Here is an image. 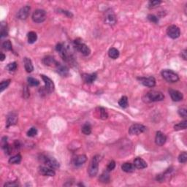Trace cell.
Here are the masks:
<instances>
[{
  "mask_svg": "<svg viewBox=\"0 0 187 187\" xmlns=\"http://www.w3.org/2000/svg\"><path fill=\"white\" fill-rule=\"evenodd\" d=\"M164 99H165V95L162 92L155 90L147 92L143 97V100L145 102H160V101H162Z\"/></svg>",
  "mask_w": 187,
  "mask_h": 187,
  "instance_id": "cell-1",
  "label": "cell"
},
{
  "mask_svg": "<svg viewBox=\"0 0 187 187\" xmlns=\"http://www.w3.org/2000/svg\"><path fill=\"white\" fill-rule=\"evenodd\" d=\"M101 158L100 155H95L92 159L91 160L89 166L88 168V173L90 177H95L97 175L98 170H99V163L100 162Z\"/></svg>",
  "mask_w": 187,
  "mask_h": 187,
  "instance_id": "cell-2",
  "label": "cell"
},
{
  "mask_svg": "<svg viewBox=\"0 0 187 187\" xmlns=\"http://www.w3.org/2000/svg\"><path fill=\"white\" fill-rule=\"evenodd\" d=\"M73 46L74 48L82 53L84 56H89L91 53V50L88 45H85L84 42H83V40L81 39L78 38L73 41Z\"/></svg>",
  "mask_w": 187,
  "mask_h": 187,
  "instance_id": "cell-3",
  "label": "cell"
},
{
  "mask_svg": "<svg viewBox=\"0 0 187 187\" xmlns=\"http://www.w3.org/2000/svg\"><path fill=\"white\" fill-rule=\"evenodd\" d=\"M55 49L56 51L59 53L60 56L62 57V59L66 62H71L72 60L73 59L72 58V56L69 53V52L67 50V48L65 47V45H64L63 43H58L55 47Z\"/></svg>",
  "mask_w": 187,
  "mask_h": 187,
  "instance_id": "cell-4",
  "label": "cell"
},
{
  "mask_svg": "<svg viewBox=\"0 0 187 187\" xmlns=\"http://www.w3.org/2000/svg\"><path fill=\"white\" fill-rule=\"evenodd\" d=\"M162 76L169 83H176L179 81V76L172 69H163L161 72Z\"/></svg>",
  "mask_w": 187,
  "mask_h": 187,
  "instance_id": "cell-5",
  "label": "cell"
},
{
  "mask_svg": "<svg viewBox=\"0 0 187 187\" xmlns=\"http://www.w3.org/2000/svg\"><path fill=\"white\" fill-rule=\"evenodd\" d=\"M40 159L42 163H44V165H45L46 166L51 167V168L53 169V170L59 168L60 167L59 162H58L55 158L51 157V156H46V155H41Z\"/></svg>",
  "mask_w": 187,
  "mask_h": 187,
  "instance_id": "cell-6",
  "label": "cell"
},
{
  "mask_svg": "<svg viewBox=\"0 0 187 187\" xmlns=\"http://www.w3.org/2000/svg\"><path fill=\"white\" fill-rule=\"evenodd\" d=\"M40 77L42 78V81L45 83V87H44L42 91H44L45 93L48 94L53 93L55 90V85L53 81L48 76L45 75H40Z\"/></svg>",
  "mask_w": 187,
  "mask_h": 187,
  "instance_id": "cell-7",
  "label": "cell"
},
{
  "mask_svg": "<svg viewBox=\"0 0 187 187\" xmlns=\"http://www.w3.org/2000/svg\"><path fill=\"white\" fill-rule=\"evenodd\" d=\"M32 18L34 22L37 23V24L42 23L46 19V12L42 9H37L34 11Z\"/></svg>",
  "mask_w": 187,
  "mask_h": 187,
  "instance_id": "cell-8",
  "label": "cell"
},
{
  "mask_svg": "<svg viewBox=\"0 0 187 187\" xmlns=\"http://www.w3.org/2000/svg\"><path fill=\"white\" fill-rule=\"evenodd\" d=\"M104 20L105 23L107 24L110 25V26H114L117 22L116 16H115V13H114L113 10L112 9H108L105 12L104 15Z\"/></svg>",
  "mask_w": 187,
  "mask_h": 187,
  "instance_id": "cell-9",
  "label": "cell"
},
{
  "mask_svg": "<svg viewBox=\"0 0 187 187\" xmlns=\"http://www.w3.org/2000/svg\"><path fill=\"white\" fill-rule=\"evenodd\" d=\"M146 126L141 124H132L129 129V134L131 135H139L146 131Z\"/></svg>",
  "mask_w": 187,
  "mask_h": 187,
  "instance_id": "cell-10",
  "label": "cell"
},
{
  "mask_svg": "<svg viewBox=\"0 0 187 187\" xmlns=\"http://www.w3.org/2000/svg\"><path fill=\"white\" fill-rule=\"evenodd\" d=\"M167 35L171 39H177L181 35V30L176 25H170L167 28Z\"/></svg>",
  "mask_w": 187,
  "mask_h": 187,
  "instance_id": "cell-11",
  "label": "cell"
},
{
  "mask_svg": "<svg viewBox=\"0 0 187 187\" xmlns=\"http://www.w3.org/2000/svg\"><path fill=\"white\" fill-rule=\"evenodd\" d=\"M138 81L140 82L141 84H142L144 86L149 87V88H153L156 85V79L153 76H150V77H138Z\"/></svg>",
  "mask_w": 187,
  "mask_h": 187,
  "instance_id": "cell-12",
  "label": "cell"
},
{
  "mask_svg": "<svg viewBox=\"0 0 187 187\" xmlns=\"http://www.w3.org/2000/svg\"><path fill=\"white\" fill-rule=\"evenodd\" d=\"M18 115L16 112H10L7 115V119H6V124L7 127H10L11 126H14L18 123Z\"/></svg>",
  "mask_w": 187,
  "mask_h": 187,
  "instance_id": "cell-13",
  "label": "cell"
},
{
  "mask_svg": "<svg viewBox=\"0 0 187 187\" xmlns=\"http://www.w3.org/2000/svg\"><path fill=\"white\" fill-rule=\"evenodd\" d=\"M30 10H31V8L28 5H26V6L21 8L17 13L18 18L20 20H26L29 15Z\"/></svg>",
  "mask_w": 187,
  "mask_h": 187,
  "instance_id": "cell-14",
  "label": "cell"
},
{
  "mask_svg": "<svg viewBox=\"0 0 187 187\" xmlns=\"http://www.w3.org/2000/svg\"><path fill=\"white\" fill-rule=\"evenodd\" d=\"M39 173L43 176H49V177H53L56 175V172L54 170L49 167L45 166H40L38 167Z\"/></svg>",
  "mask_w": 187,
  "mask_h": 187,
  "instance_id": "cell-15",
  "label": "cell"
},
{
  "mask_svg": "<svg viewBox=\"0 0 187 187\" xmlns=\"http://www.w3.org/2000/svg\"><path fill=\"white\" fill-rule=\"evenodd\" d=\"M168 92L171 99H172V100L174 101V102H180V101L183 100V95L179 91L175 89H169Z\"/></svg>",
  "mask_w": 187,
  "mask_h": 187,
  "instance_id": "cell-16",
  "label": "cell"
},
{
  "mask_svg": "<svg viewBox=\"0 0 187 187\" xmlns=\"http://www.w3.org/2000/svg\"><path fill=\"white\" fill-rule=\"evenodd\" d=\"M56 72L62 77H67L69 75V68L66 65H62V64L58 63V65L56 67Z\"/></svg>",
  "mask_w": 187,
  "mask_h": 187,
  "instance_id": "cell-17",
  "label": "cell"
},
{
  "mask_svg": "<svg viewBox=\"0 0 187 187\" xmlns=\"http://www.w3.org/2000/svg\"><path fill=\"white\" fill-rule=\"evenodd\" d=\"M167 141V137L164 133L162 132L158 131L156 134V137H155V142L159 146H162L165 145V142Z\"/></svg>",
  "mask_w": 187,
  "mask_h": 187,
  "instance_id": "cell-18",
  "label": "cell"
},
{
  "mask_svg": "<svg viewBox=\"0 0 187 187\" xmlns=\"http://www.w3.org/2000/svg\"><path fill=\"white\" fill-rule=\"evenodd\" d=\"M81 78L85 83H88V84H92V83H93L95 81V80L97 79V74L96 73V72L92 74L84 73L81 75Z\"/></svg>",
  "mask_w": 187,
  "mask_h": 187,
  "instance_id": "cell-19",
  "label": "cell"
},
{
  "mask_svg": "<svg viewBox=\"0 0 187 187\" xmlns=\"http://www.w3.org/2000/svg\"><path fill=\"white\" fill-rule=\"evenodd\" d=\"M133 165H134L135 168L139 169V170H142V169L146 168L148 167L146 162L140 157L135 158Z\"/></svg>",
  "mask_w": 187,
  "mask_h": 187,
  "instance_id": "cell-20",
  "label": "cell"
},
{
  "mask_svg": "<svg viewBox=\"0 0 187 187\" xmlns=\"http://www.w3.org/2000/svg\"><path fill=\"white\" fill-rule=\"evenodd\" d=\"M87 161V156L84 154H80L74 158L73 164L75 167H80L83 165Z\"/></svg>",
  "mask_w": 187,
  "mask_h": 187,
  "instance_id": "cell-21",
  "label": "cell"
},
{
  "mask_svg": "<svg viewBox=\"0 0 187 187\" xmlns=\"http://www.w3.org/2000/svg\"><path fill=\"white\" fill-rule=\"evenodd\" d=\"M42 63L45 66H49V67H56L58 62L56 61L54 58L51 56H46L42 58Z\"/></svg>",
  "mask_w": 187,
  "mask_h": 187,
  "instance_id": "cell-22",
  "label": "cell"
},
{
  "mask_svg": "<svg viewBox=\"0 0 187 187\" xmlns=\"http://www.w3.org/2000/svg\"><path fill=\"white\" fill-rule=\"evenodd\" d=\"M24 63L25 70H26V72H28V73L33 72L34 66L32 62V60L30 59L29 58H28V57H25L24 58Z\"/></svg>",
  "mask_w": 187,
  "mask_h": 187,
  "instance_id": "cell-23",
  "label": "cell"
},
{
  "mask_svg": "<svg viewBox=\"0 0 187 187\" xmlns=\"http://www.w3.org/2000/svg\"><path fill=\"white\" fill-rule=\"evenodd\" d=\"M96 113H97V118L102 119V120H105L108 118V114L106 112V110L105 108H102V107H99L96 109Z\"/></svg>",
  "mask_w": 187,
  "mask_h": 187,
  "instance_id": "cell-24",
  "label": "cell"
},
{
  "mask_svg": "<svg viewBox=\"0 0 187 187\" xmlns=\"http://www.w3.org/2000/svg\"><path fill=\"white\" fill-rule=\"evenodd\" d=\"M99 181H100V182L104 183H109L110 181V176L109 171H108L107 170L105 171H104V172L101 174L100 176H99Z\"/></svg>",
  "mask_w": 187,
  "mask_h": 187,
  "instance_id": "cell-25",
  "label": "cell"
},
{
  "mask_svg": "<svg viewBox=\"0 0 187 187\" xmlns=\"http://www.w3.org/2000/svg\"><path fill=\"white\" fill-rule=\"evenodd\" d=\"M122 170L125 172H132L135 170V167L133 164L130 162H125L122 165Z\"/></svg>",
  "mask_w": 187,
  "mask_h": 187,
  "instance_id": "cell-26",
  "label": "cell"
},
{
  "mask_svg": "<svg viewBox=\"0 0 187 187\" xmlns=\"http://www.w3.org/2000/svg\"><path fill=\"white\" fill-rule=\"evenodd\" d=\"M120 53L118 49H116L115 48H111L108 51V56L110 58H113V59H117L119 57Z\"/></svg>",
  "mask_w": 187,
  "mask_h": 187,
  "instance_id": "cell-27",
  "label": "cell"
},
{
  "mask_svg": "<svg viewBox=\"0 0 187 187\" xmlns=\"http://www.w3.org/2000/svg\"><path fill=\"white\" fill-rule=\"evenodd\" d=\"M22 159V156L21 154H16L15 156H12L10 158V159L8 160V162L10 165H15V164H19L21 162Z\"/></svg>",
  "mask_w": 187,
  "mask_h": 187,
  "instance_id": "cell-28",
  "label": "cell"
},
{
  "mask_svg": "<svg viewBox=\"0 0 187 187\" xmlns=\"http://www.w3.org/2000/svg\"><path fill=\"white\" fill-rule=\"evenodd\" d=\"M27 38H28V42L29 44H33L36 42L37 40V35L35 32H29L27 34Z\"/></svg>",
  "mask_w": 187,
  "mask_h": 187,
  "instance_id": "cell-29",
  "label": "cell"
},
{
  "mask_svg": "<svg viewBox=\"0 0 187 187\" xmlns=\"http://www.w3.org/2000/svg\"><path fill=\"white\" fill-rule=\"evenodd\" d=\"M82 133L85 135H89L91 133H92V126L89 123H85L82 126L81 129Z\"/></svg>",
  "mask_w": 187,
  "mask_h": 187,
  "instance_id": "cell-30",
  "label": "cell"
},
{
  "mask_svg": "<svg viewBox=\"0 0 187 187\" xmlns=\"http://www.w3.org/2000/svg\"><path fill=\"white\" fill-rule=\"evenodd\" d=\"M187 126V121L184 120L183 122L178 123L177 124H175L174 126V129L175 131H179V130H183V129H186Z\"/></svg>",
  "mask_w": 187,
  "mask_h": 187,
  "instance_id": "cell-31",
  "label": "cell"
},
{
  "mask_svg": "<svg viewBox=\"0 0 187 187\" xmlns=\"http://www.w3.org/2000/svg\"><path fill=\"white\" fill-rule=\"evenodd\" d=\"M119 105L122 108H126L129 106V102H128V97L126 96H123L119 100Z\"/></svg>",
  "mask_w": 187,
  "mask_h": 187,
  "instance_id": "cell-32",
  "label": "cell"
},
{
  "mask_svg": "<svg viewBox=\"0 0 187 187\" xmlns=\"http://www.w3.org/2000/svg\"><path fill=\"white\" fill-rule=\"evenodd\" d=\"M162 4V1L159 0H153V1H149V4H148V8L149 9H154L157 8Z\"/></svg>",
  "mask_w": 187,
  "mask_h": 187,
  "instance_id": "cell-33",
  "label": "cell"
},
{
  "mask_svg": "<svg viewBox=\"0 0 187 187\" xmlns=\"http://www.w3.org/2000/svg\"><path fill=\"white\" fill-rule=\"evenodd\" d=\"M27 81L30 86H38L40 85V81L35 78L28 77L27 78Z\"/></svg>",
  "mask_w": 187,
  "mask_h": 187,
  "instance_id": "cell-34",
  "label": "cell"
},
{
  "mask_svg": "<svg viewBox=\"0 0 187 187\" xmlns=\"http://www.w3.org/2000/svg\"><path fill=\"white\" fill-rule=\"evenodd\" d=\"M10 81H10V79L2 81L1 83H0V92H2L5 89H6V88L9 86V85H10Z\"/></svg>",
  "mask_w": 187,
  "mask_h": 187,
  "instance_id": "cell-35",
  "label": "cell"
},
{
  "mask_svg": "<svg viewBox=\"0 0 187 187\" xmlns=\"http://www.w3.org/2000/svg\"><path fill=\"white\" fill-rule=\"evenodd\" d=\"M178 160L180 163H186L187 161V153L186 151H183L179 154Z\"/></svg>",
  "mask_w": 187,
  "mask_h": 187,
  "instance_id": "cell-36",
  "label": "cell"
},
{
  "mask_svg": "<svg viewBox=\"0 0 187 187\" xmlns=\"http://www.w3.org/2000/svg\"><path fill=\"white\" fill-rule=\"evenodd\" d=\"M37 129L35 127H32L30 128L29 129H28L27 133H26V135H27L28 137H29V138H33V137H35L37 135Z\"/></svg>",
  "mask_w": 187,
  "mask_h": 187,
  "instance_id": "cell-37",
  "label": "cell"
},
{
  "mask_svg": "<svg viewBox=\"0 0 187 187\" xmlns=\"http://www.w3.org/2000/svg\"><path fill=\"white\" fill-rule=\"evenodd\" d=\"M2 48L6 51H12V46L11 42L10 40H5L2 43Z\"/></svg>",
  "mask_w": 187,
  "mask_h": 187,
  "instance_id": "cell-38",
  "label": "cell"
},
{
  "mask_svg": "<svg viewBox=\"0 0 187 187\" xmlns=\"http://www.w3.org/2000/svg\"><path fill=\"white\" fill-rule=\"evenodd\" d=\"M7 69L10 72H13V71H15L17 69V63L15 62H12V63H9L6 67Z\"/></svg>",
  "mask_w": 187,
  "mask_h": 187,
  "instance_id": "cell-39",
  "label": "cell"
},
{
  "mask_svg": "<svg viewBox=\"0 0 187 187\" xmlns=\"http://www.w3.org/2000/svg\"><path fill=\"white\" fill-rule=\"evenodd\" d=\"M147 18L149 21L154 23V24H158V23H159V18H158L157 16L154 15V14H149V15H148Z\"/></svg>",
  "mask_w": 187,
  "mask_h": 187,
  "instance_id": "cell-40",
  "label": "cell"
},
{
  "mask_svg": "<svg viewBox=\"0 0 187 187\" xmlns=\"http://www.w3.org/2000/svg\"><path fill=\"white\" fill-rule=\"evenodd\" d=\"M8 35V28H7L6 26H3V24H2L1 26V33H0V37L1 38H3V37H7Z\"/></svg>",
  "mask_w": 187,
  "mask_h": 187,
  "instance_id": "cell-41",
  "label": "cell"
},
{
  "mask_svg": "<svg viewBox=\"0 0 187 187\" xmlns=\"http://www.w3.org/2000/svg\"><path fill=\"white\" fill-rule=\"evenodd\" d=\"M178 113H179L180 116H181L183 119H186L187 117V110L185 108H181L178 110Z\"/></svg>",
  "mask_w": 187,
  "mask_h": 187,
  "instance_id": "cell-42",
  "label": "cell"
},
{
  "mask_svg": "<svg viewBox=\"0 0 187 187\" xmlns=\"http://www.w3.org/2000/svg\"><path fill=\"white\" fill-rule=\"evenodd\" d=\"M115 161H113V160H112V161H110L109 163H108V166H107V169L106 170L108 171H109V172H110V171L113 170L114 169H115Z\"/></svg>",
  "mask_w": 187,
  "mask_h": 187,
  "instance_id": "cell-43",
  "label": "cell"
},
{
  "mask_svg": "<svg viewBox=\"0 0 187 187\" xmlns=\"http://www.w3.org/2000/svg\"><path fill=\"white\" fill-rule=\"evenodd\" d=\"M18 183L15 182V181H9V182L5 183L4 184V186H9V187H11V186H18Z\"/></svg>",
  "mask_w": 187,
  "mask_h": 187,
  "instance_id": "cell-44",
  "label": "cell"
},
{
  "mask_svg": "<svg viewBox=\"0 0 187 187\" xmlns=\"http://www.w3.org/2000/svg\"><path fill=\"white\" fill-rule=\"evenodd\" d=\"M60 12H62V13H63V14H65L66 15H67V17H69V18H72V16H73V15H72V13L71 12H69V11H67V10H60Z\"/></svg>",
  "mask_w": 187,
  "mask_h": 187,
  "instance_id": "cell-45",
  "label": "cell"
},
{
  "mask_svg": "<svg viewBox=\"0 0 187 187\" xmlns=\"http://www.w3.org/2000/svg\"><path fill=\"white\" fill-rule=\"evenodd\" d=\"M30 96V93H29V91L28 90L27 87H25L24 90V97L26 98V99H27V98Z\"/></svg>",
  "mask_w": 187,
  "mask_h": 187,
  "instance_id": "cell-46",
  "label": "cell"
},
{
  "mask_svg": "<svg viewBox=\"0 0 187 187\" xmlns=\"http://www.w3.org/2000/svg\"><path fill=\"white\" fill-rule=\"evenodd\" d=\"M181 57H182V58L184 60H186L187 59V50L186 49L183 50V51H181Z\"/></svg>",
  "mask_w": 187,
  "mask_h": 187,
  "instance_id": "cell-47",
  "label": "cell"
},
{
  "mask_svg": "<svg viewBox=\"0 0 187 187\" xmlns=\"http://www.w3.org/2000/svg\"><path fill=\"white\" fill-rule=\"evenodd\" d=\"M14 146H15V148L16 149L20 148L21 144H20V142H19V140H15V142H14Z\"/></svg>",
  "mask_w": 187,
  "mask_h": 187,
  "instance_id": "cell-48",
  "label": "cell"
},
{
  "mask_svg": "<svg viewBox=\"0 0 187 187\" xmlns=\"http://www.w3.org/2000/svg\"><path fill=\"white\" fill-rule=\"evenodd\" d=\"M5 58H6V56H5L4 53H0V61L3 62L5 60Z\"/></svg>",
  "mask_w": 187,
  "mask_h": 187,
  "instance_id": "cell-49",
  "label": "cell"
}]
</instances>
